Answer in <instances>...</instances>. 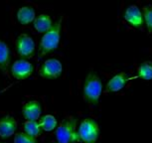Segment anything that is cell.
<instances>
[{
  "label": "cell",
  "instance_id": "cell-18",
  "mask_svg": "<svg viewBox=\"0 0 152 143\" xmlns=\"http://www.w3.org/2000/svg\"><path fill=\"white\" fill-rule=\"evenodd\" d=\"M143 18L147 27V30L152 33V5H145L143 7Z\"/></svg>",
  "mask_w": 152,
  "mask_h": 143
},
{
  "label": "cell",
  "instance_id": "cell-17",
  "mask_svg": "<svg viewBox=\"0 0 152 143\" xmlns=\"http://www.w3.org/2000/svg\"><path fill=\"white\" fill-rule=\"evenodd\" d=\"M136 78L142 79L144 81H150L152 80V62L146 61L142 63L137 68V77Z\"/></svg>",
  "mask_w": 152,
  "mask_h": 143
},
{
  "label": "cell",
  "instance_id": "cell-21",
  "mask_svg": "<svg viewBox=\"0 0 152 143\" xmlns=\"http://www.w3.org/2000/svg\"><path fill=\"white\" fill-rule=\"evenodd\" d=\"M50 143H56V142H50Z\"/></svg>",
  "mask_w": 152,
  "mask_h": 143
},
{
  "label": "cell",
  "instance_id": "cell-9",
  "mask_svg": "<svg viewBox=\"0 0 152 143\" xmlns=\"http://www.w3.org/2000/svg\"><path fill=\"white\" fill-rule=\"evenodd\" d=\"M42 113V107L38 101H27L22 108V115L27 121H37Z\"/></svg>",
  "mask_w": 152,
  "mask_h": 143
},
{
  "label": "cell",
  "instance_id": "cell-14",
  "mask_svg": "<svg viewBox=\"0 0 152 143\" xmlns=\"http://www.w3.org/2000/svg\"><path fill=\"white\" fill-rule=\"evenodd\" d=\"M36 12L32 6H23L17 11V20L20 24L28 25L35 21Z\"/></svg>",
  "mask_w": 152,
  "mask_h": 143
},
{
  "label": "cell",
  "instance_id": "cell-7",
  "mask_svg": "<svg viewBox=\"0 0 152 143\" xmlns=\"http://www.w3.org/2000/svg\"><path fill=\"white\" fill-rule=\"evenodd\" d=\"M34 67L29 61L25 59L17 60L12 64L10 68V73L13 78L17 80H25L32 75Z\"/></svg>",
  "mask_w": 152,
  "mask_h": 143
},
{
  "label": "cell",
  "instance_id": "cell-2",
  "mask_svg": "<svg viewBox=\"0 0 152 143\" xmlns=\"http://www.w3.org/2000/svg\"><path fill=\"white\" fill-rule=\"evenodd\" d=\"M102 82L96 74L90 73L86 78L83 85L84 99L88 104L96 105L99 102L102 93Z\"/></svg>",
  "mask_w": 152,
  "mask_h": 143
},
{
  "label": "cell",
  "instance_id": "cell-15",
  "mask_svg": "<svg viewBox=\"0 0 152 143\" xmlns=\"http://www.w3.org/2000/svg\"><path fill=\"white\" fill-rule=\"evenodd\" d=\"M23 128H24V133L27 135L32 137L34 139H37L41 135L42 128L41 125L38 121H25L23 124Z\"/></svg>",
  "mask_w": 152,
  "mask_h": 143
},
{
  "label": "cell",
  "instance_id": "cell-1",
  "mask_svg": "<svg viewBox=\"0 0 152 143\" xmlns=\"http://www.w3.org/2000/svg\"><path fill=\"white\" fill-rule=\"evenodd\" d=\"M62 21V18H60L56 23H54L53 27L42 36L39 44L40 58H42L46 54L51 53L59 47L60 39H61Z\"/></svg>",
  "mask_w": 152,
  "mask_h": 143
},
{
  "label": "cell",
  "instance_id": "cell-10",
  "mask_svg": "<svg viewBox=\"0 0 152 143\" xmlns=\"http://www.w3.org/2000/svg\"><path fill=\"white\" fill-rule=\"evenodd\" d=\"M17 130V121L12 115H4L0 118V137L9 138Z\"/></svg>",
  "mask_w": 152,
  "mask_h": 143
},
{
  "label": "cell",
  "instance_id": "cell-8",
  "mask_svg": "<svg viewBox=\"0 0 152 143\" xmlns=\"http://www.w3.org/2000/svg\"><path fill=\"white\" fill-rule=\"evenodd\" d=\"M123 18L127 23H129L131 26L139 28L141 27L144 23V18H143V13L136 5H130L126 8Z\"/></svg>",
  "mask_w": 152,
  "mask_h": 143
},
{
  "label": "cell",
  "instance_id": "cell-6",
  "mask_svg": "<svg viewBox=\"0 0 152 143\" xmlns=\"http://www.w3.org/2000/svg\"><path fill=\"white\" fill-rule=\"evenodd\" d=\"M63 66L62 63L57 59L51 58L43 63L40 68V76L44 79L54 80L62 75Z\"/></svg>",
  "mask_w": 152,
  "mask_h": 143
},
{
  "label": "cell",
  "instance_id": "cell-13",
  "mask_svg": "<svg viewBox=\"0 0 152 143\" xmlns=\"http://www.w3.org/2000/svg\"><path fill=\"white\" fill-rule=\"evenodd\" d=\"M10 66V49L3 40H0V70L3 74H8Z\"/></svg>",
  "mask_w": 152,
  "mask_h": 143
},
{
  "label": "cell",
  "instance_id": "cell-3",
  "mask_svg": "<svg viewBox=\"0 0 152 143\" xmlns=\"http://www.w3.org/2000/svg\"><path fill=\"white\" fill-rule=\"evenodd\" d=\"M56 138L58 143L81 142L77 128V119L70 117L65 118L56 129Z\"/></svg>",
  "mask_w": 152,
  "mask_h": 143
},
{
  "label": "cell",
  "instance_id": "cell-20",
  "mask_svg": "<svg viewBox=\"0 0 152 143\" xmlns=\"http://www.w3.org/2000/svg\"><path fill=\"white\" fill-rule=\"evenodd\" d=\"M0 143H6V142H0Z\"/></svg>",
  "mask_w": 152,
  "mask_h": 143
},
{
  "label": "cell",
  "instance_id": "cell-16",
  "mask_svg": "<svg viewBox=\"0 0 152 143\" xmlns=\"http://www.w3.org/2000/svg\"><path fill=\"white\" fill-rule=\"evenodd\" d=\"M40 125H41L42 130L46 131V132H50L54 129H57L58 127V122H57L56 117L52 115V114H46V115L42 116L39 121Z\"/></svg>",
  "mask_w": 152,
  "mask_h": 143
},
{
  "label": "cell",
  "instance_id": "cell-5",
  "mask_svg": "<svg viewBox=\"0 0 152 143\" xmlns=\"http://www.w3.org/2000/svg\"><path fill=\"white\" fill-rule=\"evenodd\" d=\"M35 41L28 34L22 33L16 39L17 53L22 58H30L35 52Z\"/></svg>",
  "mask_w": 152,
  "mask_h": 143
},
{
  "label": "cell",
  "instance_id": "cell-4",
  "mask_svg": "<svg viewBox=\"0 0 152 143\" xmlns=\"http://www.w3.org/2000/svg\"><path fill=\"white\" fill-rule=\"evenodd\" d=\"M78 132L81 142L94 143L99 136V124L93 118H85L79 125Z\"/></svg>",
  "mask_w": 152,
  "mask_h": 143
},
{
  "label": "cell",
  "instance_id": "cell-19",
  "mask_svg": "<svg viewBox=\"0 0 152 143\" xmlns=\"http://www.w3.org/2000/svg\"><path fill=\"white\" fill-rule=\"evenodd\" d=\"M14 143H37L36 139L32 138L24 132H19L15 135Z\"/></svg>",
  "mask_w": 152,
  "mask_h": 143
},
{
  "label": "cell",
  "instance_id": "cell-11",
  "mask_svg": "<svg viewBox=\"0 0 152 143\" xmlns=\"http://www.w3.org/2000/svg\"><path fill=\"white\" fill-rule=\"evenodd\" d=\"M129 80L130 78L128 77L127 74L121 72V73L113 76V78L107 82V87H105V90L110 91V93H116V91H119L120 90H122V88H124L126 82L129 81Z\"/></svg>",
  "mask_w": 152,
  "mask_h": 143
},
{
  "label": "cell",
  "instance_id": "cell-12",
  "mask_svg": "<svg viewBox=\"0 0 152 143\" xmlns=\"http://www.w3.org/2000/svg\"><path fill=\"white\" fill-rule=\"evenodd\" d=\"M33 25L37 32L40 34H45L53 27L54 23L52 18L48 14H41L38 17H36L35 21L33 22Z\"/></svg>",
  "mask_w": 152,
  "mask_h": 143
}]
</instances>
